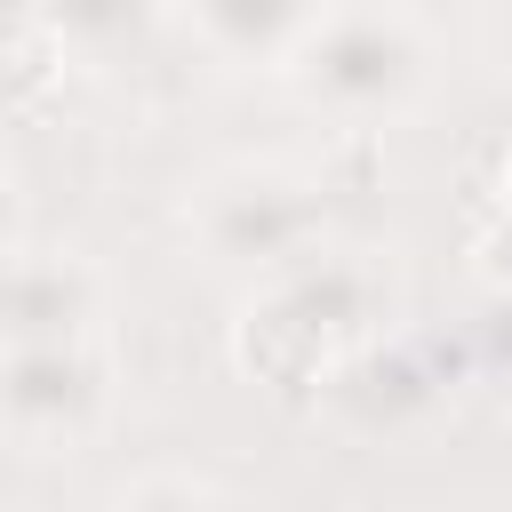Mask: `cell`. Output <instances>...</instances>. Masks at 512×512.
<instances>
[{
  "label": "cell",
  "mask_w": 512,
  "mask_h": 512,
  "mask_svg": "<svg viewBox=\"0 0 512 512\" xmlns=\"http://www.w3.org/2000/svg\"><path fill=\"white\" fill-rule=\"evenodd\" d=\"M304 104L336 120H392L424 88V32L400 8H328L312 40L288 56Z\"/></svg>",
  "instance_id": "obj_1"
},
{
  "label": "cell",
  "mask_w": 512,
  "mask_h": 512,
  "mask_svg": "<svg viewBox=\"0 0 512 512\" xmlns=\"http://www.w3.org/2000/svg\"><path fill=\"white\" fill-rule=\"evenodd\" d=\"M192 232L208 248V264L224 272H272V264H304L320 240V192L280 176V168H232L200 192Z\"/></svg>",
  "instance_id": "obj_2"
},
{
  "label": "cell",
  "mask_w": 512,
  "mask_h": 512,
  "mask_svg": "<svg viewBox=\"0 0 512 512\" xmlns=\"http://www.w3.org/2000/svg\"><path fill=\"white\" fill-rule=\"evenodd\" d=\"M112 400V376L104 360L80 344H24V352H0V424L24 432V440H48V448H72L80 432H96Z\"/></svg>",
  "instance_id": "obj_3"
},
{
  "label": "cell",
  "mask_w": 512,
  "mask_h": 512,
  "mask_svg": "<svg viewBox=\"0 0 512 512\" xmlns=\"http://www.w3.org/2000/svg\"><path fill=\"white\" fill-rule=\"evenodd\" d=\"M96 320V272L72 256H8L0 264V352L80 344Z\"/></svg>",
  "instance_id": "obj_4"
},
{
  "label": "cell",
  "mask_w": 512,
  "mask_h": 512,
  "mask_svg": "<svg viewBox=\"0 0 512 512\" xmlns=\"http://www.w3.org/2000/svg\"><path fill=\"white\" fill-rule=\"evenodd\" d=\"M272 320L296 328L304 344H336V336L376 320V280L344 256H304V264H288V280L272 296Z\"/></svg>",
  "instance_id": "obj_5"
},
{
  "label": "cell",
  "mask_w": 512,
  "mask_h": 512,
  "mask_svg": "<svg viewBox=\"0 0 512 512\" xmlns=\"http://www.w3.org/2000/svg\"><path fill=\"white\" fill-rule=\"evenodd\" d=\"M320 16L328 0H192V24L224 64H288Z\"/></svg>",
  "instance_id": "obj_6"
},
{
  "label": "cell",
  "mask_w": 512,
  "mask_h": 512,
  "mask_svg": "<svg viewBox=\"0 0 512 512\" xmlns=\"http://www.w3.org/2000/svg\"><path fill=\"white\" fill-rule=\"evenodd\" d=\"M144 16H152V0H48L40 8V24L72 48H120L144 32Z\"/></svg>",
  "instance_id": "obj_7"
},
{
  "label": "cell",
  "mask_w": 512,
  "mask_h": 512,
  "mask_svg": "<svg viewBox=\"0 0 512 512\" xmlns=\"http://www.w3.org/2000/svg\"><path fill=\"white\" fill-rule=\"evenodd\" d=\"M112 512H232V504H224L208 480H176V472H168V480H136V488H120Z\"/></svg>",
  "instance_id": "obj_8"
},
{
  "label": "cell",
  "mask_w": 512,
  "mask_h": 512,
  "mask_svg": "<svg viewBox=\"0 0 512 512\" xmlns=\"http://www.w3.org/2000/svg\"><path fill=\"white\" fill-rule=\"evenodd\" d=\"M40 8H48V0H0V32H16V24H40Z\"/></svg>",
  "instance_id": "obj_9"
},
{
  "label": "cell",
  "mask_w": 512,
  "mask_h": 512,
  "mask_svg": "<svg viewBox=\"0 0 512 512\" xmlns=\"http://www.w3.org/2000/svg\"><path fill=\"white\" fill-rule=\"evenodd\" d=\"M8 216H16V192H8V168H0V240H8Z\"/></svg>",
  "instance_id": "obj_10"
},
{
  "label": "cell",
  "mask_w": 512,
  "mask_h": 512,
  "mask_svg": "<svg viewBox=\"0 0 512 512\" xmlns=\"http://www.w3.org/2000/svg\"><path fill=\"white\" fill-rule=\"evenodd\" d=\"M504 56H512V0H504Z\"/></svg>",
  "instance_id": "obj_11"
}]
</instances>
